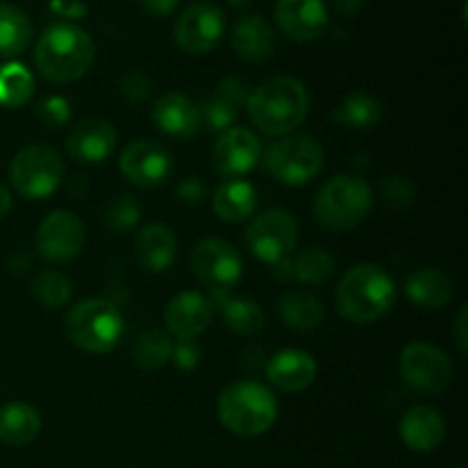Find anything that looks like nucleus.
Returning a JSON list of instances; mask_svg holds the SVG:
<instances>
[{
    "label": "nucleus",
    "mask_w": 468,
    "mask_h": 468,
    "mask_svg": "<svg viewBox=\"0 0 468 468\" xmlns=\"http://www.w3.org/2000/svg\"><path fill=\"white\" fill-rule=\"evenodd\" d=\"M96 48L91 37L73 23H53L35 46V67L55 85L76 82L91 69Z\"/></svg>",
    "instance_id": "f257e3e1"
},
{
    "label": "nucleus",
    "mask_w": 468,
    "mask_h": 468,
    "mask_svg": "<svg viewBox=\"0 0 468 468\" xmlns=\"http://www.w3.org/2000/svg\"><path fill=\"white\" fill-rule=\"evenodd\" d=\"M245 108L261 133L288 135L309 114V91L297 78L274 76L251 91Z\"/></svg>",
    "instance_id": "f03ea898"
},
{
    "label": "nucleus",
    "mask_w": 468,
    "mask_h": 468,
    "mask_svg": "<svg viewBox=\"0 0 468 468\" xmlns=\"http://www.w3.org/2000/svg\"><path fill=\"white\" fill-rule=\"evenodd\" d=\"M396 283L382 268L370 263L355 265L343 274L336 288V309L355 324L378 323L396 304Z\"/></svg>",
    "instance_id": "7ed1b4c3"
},
{
    "label": "nucleus",
    "mask_w": 468,
    "mask_h": 468,
    "mask_svg": "<svg viewBox=\"0 0 468 468\" xmlns=\"http://www.w3.org/2000/svg\"><path fill=\"white\" fill-rule=\"evenodd\" d=\"M279 405L268 387L251 379L233 382L219 393V423L236 437H261L274 425Z\"/></svg>",
    "instance_id": "20e7f679"
},
{
    "label": "nucleus",
    "mask_w": 468,
    "mask_h": 468,
    "mask_svg": "<svg viewBox=\"0 0 468 468\" xmlns=\"http://www.w3.org/2000/svg\"><path fill=\"white\" fill-rule=\"evenodd\" d=\"M373 190L359 176H334L318 190L315 219L329 231H352L373 210Z\"/></svg>",
    "instance_id": "39448f33"
},
{
    "label": "nucleus",
    "mask_w": 468,
    "mask_h": 468,
    "mask_svg": "<svg viewBox=\"0 0 468 468\" xmlns=\"http://www.w3.org/2000/svg\"><path fill=\"white\" fill-rule=\"evenodd\" d=\"M67 336L78 350L103 355L114 350L123 336V315L108 300H85L73 306L64 320Z\"/></svg>",
    "instance_id": "423d86ee"
},
{
    "label": "nucleus",
    "mask_w": 468,
    "mask_h": 468,
    "mask_svg": "<svg viewBox=\"0 0 468 468\" xmlns=\"http://www.w3.org/2000/svg\"><path fill=\"white\" fill-rule=\"evenodd\" d=\"M261 160H263V169L274 181L300 187L323 172L324 149L314 135L297 133V135H286L270 144Z\"/></svg>",
    "instance_id": "0eeeda50"
},
{
    "label": "nucleus",
    "mask_w": 468,
    "mask_h": 468,
    "mask_svg": "<svg viewBox=\"0 0 468 468\" xmlns=\"http://www.w3.org/2000/svg\"><path fill=\"white\" fill-rule=\"evenodd\" d=\"M14 190L32 201L46 199L64 178V160L53 146L30 144L18 151L9 167Z\"/></svg>",
    "instance_id": "6e6552de"
},
{
    "label": "nucleus",
    "mask_w": 468,
    "mask_h": 468,
    "mask_svg": "<svg viewBox=\"0 0 468 468\" xmlns=\"http://www.w3.org/2000/svg\"><path fill=\"white\" fill-rule=\"evenodd\" d=\"M245 240L261 263L274 265L295 251L300 240V224L288 210L270 208L251 219Z\"/></svg>",
    "instance_id": "1a4fd4ad"
},
{
    "label": "nucleus",
    "mask_w": 468,
    "mask_h": 468,
    "mask_svg": "<svg viewBox=\"0 0 468 468\" xmlns=\"http://www.w3.org/2000/svg\"><path fill=\"white\" fill-rule=\"evenodd\" d=\"M190 265L201 286L213 295H227L242 279V259L233 245L219 238H204L195 245Z\"/></svg>",
    "instance_id": "9d476101"
},
{
    "label": "nucleus",
    "mask_w": 468,
    "mask_h": 468,
    "mask_svg": "<svg viewBox=\"0 0 468 468\" xmlns=\"http://www.w3.org/2000/svg\"><path fill=\"white\" fill-rule=\"evenodd\" d=\"M400 375L414 391L441 393L452 382V364L432 343H410L400 352Z\"/></svg>",
    "instance_id": "9b49d317"
},
{
    "label": "nucleus",
    "mask_w": 468,
    "mask_h": 468,
    "mask_svg": "<svg viewBox=\"0 0 468 468\" xmlns=\"http://www.w3.org/2000/svg\"><path fill=\"white\" fill-rule=\"evenodd\" d=\"M224 12L213 3H192L178 16L174 27L176 46L187 55H206L219 44L224 35Z\"/></svg>",
    "instance_id": "f8f14e48"
},
{
    "label": "nucleus",
    "mask_w": 468,
    "mask_h": 468,
    "mask_svg": "<svg viewBox=\"0 0 468 468\" xmlns=\"http://www.w3.org/2000/svg\"><path fill=\"white\" fill-rule=\"evenodd\" d=\"M85 242V224L71 210H53L37 229V251L53 263H64L80 256Z\"/></svg>",
    "instance_id": "ddd939ff"
},
{
    "label": "nucleus",
    "mask_w": 468,
    "mask_h": 468,
    "mask_svg": "<svg viewBox=\"0 0 468 468\" xmlns=\"http://www.w3.org/2000/svg\"><path fill=\"white\" fill-rule=\"evenodd\" d=\"M174 167L172 151L155 140H135L122 151L119 169L128 183L144 190L163 186Z\"/></svg>",
    "instance_id": "4468645a"
},
{
    "label": "nucleus",
    "mask_w": 468,
    "mask_h": 468,
    "mask_svg": "<svg viewBox=\"0 0 468 468\" xmlns=\"http://www.w3.org/2000/svg\"><path fill=\"white\" fill-rule=\"evenodd\" d=\"M263 146L250 128L233 126L213 146V167L222 178H242L261 163Z\"/></svg>",
    "instance_id": "2eb2a0df"
},
{
    "label": "nucleus",
    "mask_w": 468,
    "mask_h": 468,
    "mask_svg": "<svg viewBox=\"0 0 468 468\" xmlns=\"http://www.w3.org/2000/svg\"><path fill=\"white\" fill-rule=\"evenodd\" d=\"M215 304L206 295L195 291H183L172 297L165 309V327L178 341H195L213 323Z\"/></svg>",
    "instance_id": "dca6fc26"
},
{
    "label": "nucleus",
    "mask_w": 468,
    "mask_h": 468,
    "mask_svg": "<svg viewBox=\"0 0 468 468\" xmlns=\"http://www.w3.org/2000/svg\"><path fill=\"white\" fill-rule=\"evenodd\" d=\"M274 21L292 41H314L327 30L329 12L323 0H277Z\"/></svg>",
    "instance_id": "f3484780"
},
{
    "label": "nucleus",
    "mask_w": 468,
    "mask_h": 468,
    "mask_svg": "<svg viewBox=\"0 0 468 468\" xmlns=\"http://www.w3.org/2000/svg\"><path fill=\"white\" fill-rule=\"evenodd\" d=\"M117 146V128L103 117L82 119L67 137V151L76 163L99 165L112 155Z\"/></svg>",
    "instance_id": "a211bd4d"
},
{
    "label": "nucleus",
    "mask_w": 468,
    "mask_h": 468,
    "mask_svg": "<svg viewBox=\"0 0 468 468\" xmlns=\"http://www.w3.org/2000/svg\"><path fill=\"white\" fill-rule=\"evenodd\" d=\"M151 119L155 126L167 135L178 137V140H187V137L197 135L201 126L199 108L190 96L181 94V91H167L155 101L154 110H151Z\"/></svg>",
    "instance_id": "6ab92c4d"
},
{
    "label": "nucleus",
    "mask_w": 468,
    "mask_h": 468,
    "mask_svg": "<svg viewBox=\"0 0 468 468\" xmlns=\"http://www.w3.org/2000/svg\"><path fill=\"white\" fill-rule=\"evenodd\" d=\"M270 384L283 393H300L309 388L318 378V364L309 352L282 350L268 361Z\"/></svg>",
    "instance_id": "aec40b11"
},
{
    "label": "nucleus",
    "mask_w": 468,
    "mask_h": 468,
    "mask_svg": "<svg viewBox=\"0 0 468 468\" xmlns=\"http://www.w3.org/2000/svg\"><path fill=\"white\" fill-rule=\"evenodd\" d=\"M400 439L410 451L432 452L446 439V420L441 411L430 405H419L400 420Z\"/></svg>",
    "instance_id": "412c9836"
},
{
    "label": "nucleus",
    "mask_w": 468,
    "mask_h": 468,
    "mask_svg": "<svg viewBox=\"0 0 468 468\" xmlns=\"http://www.w3.org/2000/svg\"><path fill=\"white\" fill-rule=\"evenodd\" d=\"M231 46L238 58L259 64L272 58L274 48H277V37H274L272 26L263 16L250 14V16H242L233 27Z\"/></svg>",
    "instance_id": "4be33fe9"
},
{
    "label": "nucleus",
    "mask_w": 468,
    "mask_h": 468,
    "mask_svg": "<svg viewBox=\"0 0 468 468\" xmlns=\"http://www.w3.org/2000/svg\"><path fill=\"white\" fill-rule=\"evenodd\" d=\"M176 251V236L167 224H146L135 238V259L146 272H165L167 268H172Z\"/></svg>",
    "instance_id": "5701e85b"
},
{
    "label": "nucleus",
    "mask_w": 468,
    "mask_h": 468,
    "mask_svg": "<svg viewBox=\"0 0 468 468\" xmlns=\"http://www.w3.org/2000/svg\"><path fill=\"white\" fill-rule=\"evenodd\" d=\"M407 300L420 309H443L452 300V282L443 270L420 268L407 279Z\"/></svg>",
    "instance_id": "b1692460"
},
{
    "label": "nucleus",
    "mask_w": 468,
    "mask_h": 468,
    "mask_svg": "<svg viewBox=\"0 0 468 468\" xmlns=\"http://www.w3.org/2000/svg\"><path fill=\"white\" fill-rule=\"evenodd\" d=\"M41 432V416L32 405L21 400L0 407V441L7 446H27Z\"/></svg>",
    "instance_id": "393cba45"
},
{
    "label": "nucleus",
    "mask_w": 468,
    "mask_h": 468,
    "mask_svg": "<svg viewBox=\"0 0 468 468\" xmlns=\"http://www.w3.org/2000/svg\"><path fill=\"white\" fill-rule=\"evenodd\" d=\"M256 208V190L245 178L219 183L213 195V210L222 222H245Z\"/></svg>",
    "instance_id": "a878e982"
},
{
    "label": "nucleus",
    "mask_w": 468,
    "mask_h": 468,
    "mask_svg": "<svg viewBox=\"0 0 468 468\" xmlns=\"http://www.w3.org/2000/svg\"><path fill=\"white\" fill-rule=\"evenodd\" d=\"M279 318L295 332H314L324 320V309L311 292L291 291L279 300Z\"/></svg>",
    "instance_id": "bb28decb"
},
{
    "label": "nucleus",
    "mask_w": 468,
    "mask_h": 468,
    "mask_svg": "<svg viewBox=\"0 0 468 468\" xmlns=\"http://www.w3.org/2000/svg\"><path fill=\"white\" fill-rule=\"evenodd\" d=\"M32 21L21 7L0 3V58H16L30 46Z\"/></svg>",
    "instance_id": "cd10ccee"
},
{
    "label": "nucleus",
    "mask_w": 468,
    "mask_h": 468,
    "mask_svg": "<svg viewBox=\"0 0 468 468\" xmlns=\"http://www.w3.org/2000/svg\"><path fill=\"white\" fill-rule=\"evenodd\" d=\"M379 117H382V103L368 91L347 94L332 114L334 122L343 123L347 128H356V131L373 128L379 122Z\"/></svg>",
    "instance_id": "c85d7f7f"
},
{
    "label": "nucleus",
    "mask_w": 468,
    "mask_h": 468,
    "mask_svg": "<svg viewBox=\"0 0 468 468\" xmlns=\"http://www.w3.org/2000/svg\"><path fill=\"white\" fill-rule=\"evenodd\" d=\"M219 309H222V320L231 332L240 334V336H254L263 329L265 314L254 300L247 297H227L219 295Z\"/></svg>",
    "instance_id": "c756f323"
},
{
    "label": "nucleus",
    "mask_w": 468,
    "mask_h": 468,
    "mask_svg": "<svg viewBox=\"0 0 468 468\" xmlns=\"http://www.w3.org/2000/svg\"><path fill=\"white\" fill-rule=\"evenodd\" d=\"M35 94V78L23 64L9 62L0 67V105L9 110L23 108Z\"/></svg>",
    "instance_id": "7c9ffc66"
},
{
    "label": "nucleus",
    "mask_w": 468,
    "mask_h": 468,
    "mask_svg": "<svg viewBox=\"0 0 468 468\" xmlns=\"http://www.w3.org/2000/svg\"><path fill=\"white\" fill-rule=\"evenodd\" d=\"M334 272V259L323 247H306L292 261V277L309 286L324 283Z\"/></svg>",
    "instance_id": "2f4dec72"
},
{
    "label": "nucleus",
    "mask_w": 468,
    "mask_h": 468,
    "mask_svg": "<svg viewBox=\"0 0 468 468\" xmlns=\"http://www.w3.org/2000/svg\"><path fill=\"white\" fill-rule=\"evenodd\" d=\"M172 338L167 336L160 329H149V332L142 334L135 343V364L144 370H160L169 364L172 359Z\"/></svg>",
    "instance_id": "473e14b6"
},
{
    "label": "nucleus",
    "mask_w": 468,
    "mask_h": 468,
    "mask_svg": "<svg viewBox=\"0 0 468 468\" xmlns=\"http://www.w3.org/2000/svg\"><path fill=\"white\" fill-rule=\"evenodd\" d=\"M32 297L46 309H62L71 300V282L58 270H44L32 282Z\"/></svg>",
    "instance_id": "72a5a7b5"
},
{
    "label": "nucleus",
    "mask_w": 468,
    "mask_h": 468,
    "mask_svg": "<svg viewBox=\"0 0 468 468\" xmlns=\"http://www.w3.org/2000/svg\"><path fill=\"white\" fill-rule=\"evenodd\" d=\"M142 206L137 204V199L133 195H117L108 201L105 206V224H108L112 231L123 233L131 231L137 222H140Z\"/></svg>",
    "instance_id": "f704fd0d"
},
{
    "label": "nucleus",
    "mask_w": 468,
    "mask_h": 468,
    "mask_svg": "<svg viewBox=\"0 0 468 468\" xmlns=\"http://www.w3.org/2000/svg\"><path fill=\"white\" fill-rule=\"evenodd\" d=\"M238 105L231 103L229 99H224L222 94H218L215 91V96H210V99L204 101V105L199 108V114H201V122L208 126V131H215V133H224L229 131V128H233V123H236V117H238Z\"/></svg>",
    "instance_id": "c9c22d12"
},
{
    "label": "nucleus",
    "mask_w": 468,
    "mask_h": 468,
    "mask_svg": "<svg viewBox=\"0 0 468 468\" xmlns=\"http://www.w3.org/2000/svg\"><path fill=\"white\" fill-rule=\"evenodd\" d=\"M37 119L44 123L46 128H59L71 119V108L69 101L62 96H50L37 105Z\"/></svg>",
    "instance_id": "e433bc0d"
},
{
    "label": "nucleus",
    "mask_w": 468,
    "mask_h": 468,
    "mask_svg": "<svg viewBox=\"0 0 468 468\" xmlns=\"http://www.w3.org/2000/svg\"><path fill=\"white\" fill-rule=\"evenodd\" d=\"M382 195L391 206H407L414 199V187H411L407 178L388 176L382 183Z\"/></svg>",
    "instance_id": "4c0bfd02"
},
{
    "label": "nucleus",
    "mask_w": 468,
    "mask_h": 468,
    "mask_svg": "<svg viewBox=\"0 0 468 468\" xmlns=\"http://www.w3.org/2000/svg\"><path fill=\"white\" fill-rule=\"evenodd\" d=\"M119 87H122L123 94L131 101H135V103H142L151 91V82L146 80L140 71L123 73V76L119 78Z\"/></svg>",
    "instance_id": "58836bf2"
},
{
    "label": "nucleus",
    "mask_w": 468,
    "mask_h": 468,
    "mask_svg": "<svg viewBox=\"0 0 468 468\" xmlns=\"http://www.w3.org/2000/svg\"><path fill=\"white\" fill-rule=\"evenodd\" d=\"M172 361L181 370H195L201 361V350L195 341H178L172 347Z\"/></svg>",
    "instance_id": "ea45409f"
},
{
    "label": "nucleus",
    "mask_w": 468,
    "mask_h": 468,
    "mask_svg": "<svg viewBox=\"0 0 468 468\" xmlns=\"http://www.w3.org/2000/svg\"><path fill=\"white\" fill-rule=\"evenodd\" d=\"M178 197H181L183 204H201L206 199V186L201 178H186V181L178 186Z\"/></svg>",
    "instance_id": "a19ab883"
},
{
    "label": "nucleus",
    "mask_w": 468,
    "mask_h": 468,
    "mask_svg": "<svg viewBox=\"0 0 468 468\" xmlns=\"http://www.w3.org/2000/svg\"><path fill=\"white\" fill-rule=\"evenodd\" d=\"M137 3H140V7L144 9L149 16L165 18V16H169L174 9H176L178 0H137Z\"/></svg>",
    "instance_id": "79ce46f5"
},
{
    "label": "nucleus",
    "mask_w": 468,
    "mask_h": 468,
    "mask_svg": "<svg viewBox=\"0 0 468 468\" xmlns=\"http://www.w3.org/2000/svg\"><path fill=\"white\" fill-rule=\"evenodd\" d=\"M455 343L462 355L468 352V306H462L455 320Z\"/></svg>",
    "instance_id": "37998d69"
},
{
    "label": "nucleus",
    "mask_w": 468,
    "mask_h": 468,
    "mask_svg": "<svg viewBox=\"0 0 468 468\" xmlns=\"http://www.w3.org/2000/svg\"><path fill=\"white\" fill-rule=\"evenodd\" d=\"M334 7L341 16H355L364 7V0H334Z\"/></svg>",
    "instance_id": "c03bdc74"
},
{
    "label": "nucleus",
    "mask_w": 468,
    "mask_h": 468,
    "mask_svg": "<svg viewBox=\"0 0 468 468\" xmlns=\"http://www.w3.org/2000/svg\"><path fill=\"white\" fill-rule=\"evenodd\" d=\"M12 210V192L7 190V186L0 183V219H5Z\"/></svg>",
    "instance_id": "a18cd8bd"
},
{
    "label": "nucleus",
    "mask_w": 468,
    "mask_h": 468,
    "mask_svg": "<svg viewBox=\"0 0 468 468\" xmlns=\"http://www.w3.org/2000/svg\"><path fill=\"white\" fill-rule=\"evenodd\" d=\"M229 5H233V7H238V9H245L247 5H251V0H227Z\"/></svg>",
    "instance_id": "49530a36"
},
{
    "label": "nucleus",
    "mask_w": 468,
    "mask_h": 468,
    "mask_svg": "<svg viewBox=\"0 0 468 468\" xmlns=\"http://www.w3.org/2000/svg\"><path fill=\"white\" fill-rule=\"evenodd\" d=\"M460 468H464V466H460Z\"/></svg>",
    "instance_id": "de8ad7c7"
}]
</instances>
